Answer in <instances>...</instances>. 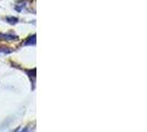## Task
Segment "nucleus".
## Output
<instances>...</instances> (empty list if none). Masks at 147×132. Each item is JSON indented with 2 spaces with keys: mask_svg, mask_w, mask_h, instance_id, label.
I'll use <instances>...</instances> for the list:
<instances>
[{
  "mask_svg": "<svg viewBox=\"0 0 147 132\" xmlns=\"http://www.w3.org/2000/svg\"><path fill=\"white\" fill-rule=\"evenodd\" d=\"M0 37L3 39V40H7V41H13L16 39H18V37H16V35H13V34H3V33L0 34Z\"/></svg>",
  "mask_w": 147,
  "mask_h": 132,
  "instance_id": "obj_1",
  "label": "nucleus"
},
{
  "mask_svg": "<svg viewBox=\"0 0 147 132\" xmlns=\"http://www.w3.org/2000/svg\"><path fill=\"white\" fill-rule=\"evenodd\" d=\"M32 44H36V35L34 34L32 37H28L27 41L23 42V45H32Z\"/></svg>",
  "mask_w": 147,
  "mask_h": 132,
  "instance_id": "obj_2",
  "label": "nucleus"
},
{
  "mask_svg": "<svg viewBox=\"0 0 147 132\" xmlns=\"http://www.w3.org/2000/svg\"><path fill=\"white\" fill-rule=\"evenodd\" d=\"M6 21L9 22L10 24H16V23L18 22V19L15 18V17H7V18H6Z\"/></svg>",
  "mask_w": 147,
  "mask_h": 132,
  "instance_id": "obj_3",
  "label": "nucleus"
},
{
  "mask_svg": "<svg viewBox=\"0 0 147 132\" xmlns=\"http://www.w3.org/2000/svg\"><path fill=\"white\" fill-rule=\"evenodd\" d=\"M12 50H10L9 47H0V53H11Z\"/></svg>",
  "mask_w": 147,
  "mask_h": 132,
  "instance_id": "obj_4",
  "label": "nucleus"
}]
</instances>
